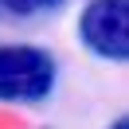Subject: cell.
I'll return each mask as SVG.
<instances>
[{"mask_svg": "<svg viewBox=\"0 0 129 129\" xmlns=\"http://www.w3.org/2000/svg\"><path fill=\"white\" fill-rule=\"evenodd\" d=\"M55 55L31 43H0V102H43L55 90Z\"/></svg>", "mask_w": 129, "mask_h": 129, "instance_id": "cell-1", "label": "cell"}, {"mask_svg": "<svg viewBox=\"0 0 129 129\" xmlns=\"http://www.w3.org/2000/svg\"><path fill=\"white\" fill-rule=\"evenodd\" d=\"M78 39L106 63L129 59V0H90L78 16Z\"/></svg>", "mask_w": 129, "mask_h": 129, "instance_id": "cell-2", "label": "cell"}, {"mask_svg": "<svg viewBox=\"0 0 129 129\" xmlns=\"http://www.w3.org/2000/svg\"><path fill=\"white\" fill-rule=\"evenodd\" d=\"M67 0H0V24H27L59 12Z\"/></svg>", "mask_w": 129, "mask_h": 129, "instance_id": "cell-3", "label": "cell"}, {"mask_svg": "<svg viewBox=\"0 0 129 129\" xmlns=\"http://www.w3.org/2000/svg\"><path fill=\"white\" fill-rule=\"evenodd\" d=\"M110 129H129V117H117V121H110Z\"/></svg>", "mask_w": 129, "mask_h": 129, "instance_id": "cell-4", "label": "cell"}]
</instances>
